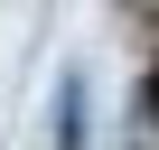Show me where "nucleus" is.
<instances>
[{"mask_svg":"<svg viewBox=\"0 0 159 150\" xmlns=\"http://www.w3.org/2000/svg\"><path fill=\"white\" fill-rule=\"evenodd\" d=\"M131 10H159V0H131Z\"/></svg>","mask_w":159,"mask_h":150,"instance_id":"nucleus-2","label":"nucleus"},{"mask_svg":"<svg viewBox=\"0 0 159 150\" xmlns=\"http://www.w3.org/2000/svg\"><path fill=\"white\" fill-rule=\"evenodd\" d=\"M56 150H84V85H56Z\"/></svg>","mask_w":159,"mask_h":150,"instance_id":"nucleus-1","label":"nucleus"}]
</instances>
